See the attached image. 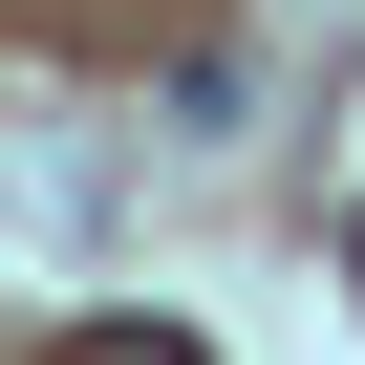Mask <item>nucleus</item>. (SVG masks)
<instances>
[{"label":"nucleus","instance_id":"1","mask_svg":"<svg viewBox=\"0 0 365 365\" xmlns=\"http://www.w3.org/2000/svg\"><path fill=\"white\" fill-rule=\"evenodd\" d=\"M344 258H365V237H344Z\"/></svg>","mask_w":365,"mask_h":365}]
</instances>
